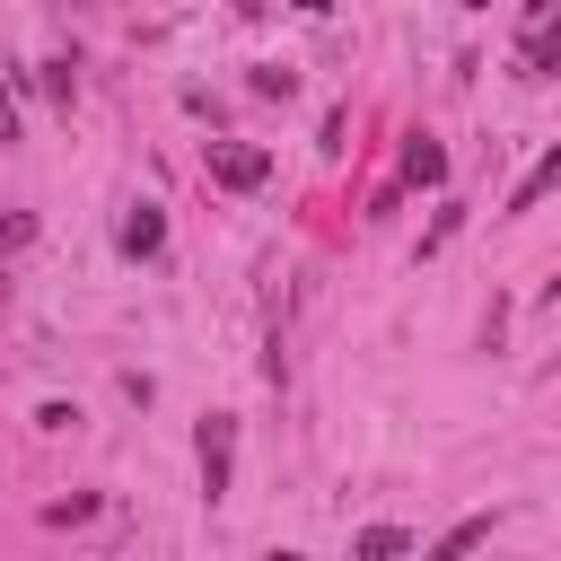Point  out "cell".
I'll return each instance as SVG.
<instances>
[{
  "instance_id": "6da1fadb",
  "label": "cell",
  "mask_w": 561,
  "mask_h": 561,
  "mask_svg": "<svg viewBox=\"0 0 561 561\" xmlns=\"http://www.w3.org/2000/svg\"><path fill=\"white\" fill-rule=\"evenodd\" d=\"M193 456H202V500L219 508V500H228V473H237V421L210 412V421L193 430Z\"/></svg>"
},
{
  "instance_id": "7a4b0ae2",
  "label": "cell",
  "mask_w": 561,
  "mask_h": 561,
  "mask_svg": "<svg viewBox=\"0 0 561 561\" xmlns=\"http://www.w3.org/2000/svg\"><path fill=\"white\" fill-rule=\"evenodd\" d=\"M272 175V149H254V140H219L210 149V184H228V193H254Z\"/></svg>"
},
{
  "instance_id": "3957f363",
  "label": "cell",
  "mask_w": 561,
  "mask_h": 561,
  "mask_svg": "<svg viewBox=\"0 0 561 561\" xmlns=\"http://www.w3.org/2000/svg\"><path fill=\"white\" fill-rule=\"evenodd\" d=\"M543 193H561V149H543L526 175H517V193H508V210H535Z\"/></svg>"
},
{
  "instance_id": "277c9868",
  "label": "cell",
  "mask_w": 561,
  "mask_h": 561,
  "mask_svg": "<svg viewBox=\"0 0 561 561\" xmlns=\"http://www.w3.org/2000/svg\"><path fill=\"white\" fill-rule=\"evenodd\" d=\"M158 245H167V219H158V202H140L123 219V254H158Z\"/></svg>"
},
{
  "instance_id": "5b68a950",
  "label": "cell",
  "mask_w": 561,
  "mask_h": 561,
  "mask_svg": "<svg viewBox=\"0 0 561 561\" xmlns=\"http://www.w3.org/2000/svg\"><path fill=\"white\" fill-rule=\"evenodd\" d=\"M403 175H412V184H438V175H447V149H438V140H412V149H403Z\"/></svg>"
},
{
  "instance_id": "8992f818",
  "label": "cell",
  "mask_w": 561,
  "mask_h": 561,
  "mask_svg": "<svg viewBox=\"0 0 561 561\" xmlns=\"http://www.w3.org/2000/svg\"><path fill=\"white\" fill-rule=\"evenodd\" d=\"M482 535H491V517H456V526H447V535H438L430 552H438V561H456V552H473Z\"/></svg>"
},
{
  "instance_id": "52a82bcc",
  "label": "cell",
  "mask_w": 561,
  "mask_h": 561,
  "mask_svg": "<svg viewBox=\"0 0 561 561\" xmlns=\"http://www.w3.org/2000/svg\"><path fill=\"white\" fill-rule=\"evenodd\" d=\"M351 552H359V561H394V552H412V535H403V526H368Z\"/></svg>"
},
{
  "instance_id": "ba28073f",
  "label": "cell",
  "mask_w": 561,
  "mask_h": 561,
  "mask_svg": "<svg viewBox=\"0 0 561 561\" xmlns=\"http://www.w3.org/2000/svg\"><path fill=\"white\" fill-rule=\"evenodd\" d=\"M79 517H96V500H88V491H70V500H53V508H44V526H79Z\"/></svg>"
},
{
  "instance_id": "9c48e42d",
  "label": "cell",
  "mask_w": 561,
  "mask_h": 561,
  "mask_svg": "<svg viewBox=\"0 0 561 561\" xmlns=\"http://www.w3.org/2000/svg\"><path fill=\"white\" fill-rule=\"evenodd\" d=\"M456 228H465V210H456V202H447V210H438V219H430V237H421V254H438V245H447V237H456Z\"/></svg>"
},
{
  "instance_id": "30bf717a",
  "label": "cell",
  "mask_w": 561,
  "mask_h": 561,
  "mask_svg": "<svg viewBox=\"0 0 561 561\" xmlns=\"http://www.w3.org/2000/svg\"><path fill=\"white\" fill-rule=\"evenodd\" d=\"M44 96H61V105L79 96V79H70V61H44Z\"/></svg>"
},
{
  "instance_id": "8fae6325",
  "label": "cell",
  "mask_w": 561,
  "mask_h": 561,
  "mask_svg": "<svg viewBox=\"0 0 561 561\" xmlns=\"http://www.w3.org/2000/svg\"><path fill=\"white\" fill-rule=\"evenodd\" d=\"M26 228H35V219H0V245H26Z\"/></svg>"
},
{
  "instance_id": "7c38bea8",
  "label": "cell",
  "mask_w": 561,
  "mask_h": 561,
  "mask_svg": "<svg viewBox=\"0 0 561 561\" xmlns=\"http://www.w3.org/2000/svg\"><path fill=\"white\" fill-rule=\"evenodd\" d=\"M0 140H18V105H9V88H0Z\"/></svg>"
},
{
  "instance_id": "4fadbf2b",
  "label": "cell",
  "mask_w": 561,
  "mask_h": 561,
  "mask_svg": "<svg viewBox=\"0 0 561 561\" xmlns=\"http://www.w3.org/2000/svg\"><path fill=\"white\" fill-rule=\"evenodd\" d=\"M298 9H333V0H298Z\"/></svg>"
},
{
  "instance_id": "5bb4252c",
  "label": "cell",
  "mask_w": 561,
  "mask_h": 561,
  "mask_svg": "<svg viewBox=\"0 0 561 561\" xmlns=\"http://www.w3.org/2000/svg\"><path fill=\"white\" fill-rule=\"evenodd\" d=\"M465 9H482V0H465Z\"/></svg>"
}]
</instances>
